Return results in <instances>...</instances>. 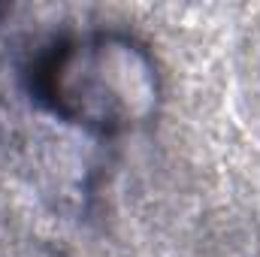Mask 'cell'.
<instances>
[{"label": "cell", "instance_id": "cell-1", "mask_svg": "<svg viewBox=\"0 0 260 257\" xmlns=\"http://www.w3.org/2000/svg\"><path fill=\"white\" fill-rule=\"evenodd\" d=\"M43 94L67 121L94 130L142 124L157 106L151 58L124 37L97 34L73 40L49 58Z\"/></svg>", "mask_w": 260, "mask_h": 257}]
</instances>
